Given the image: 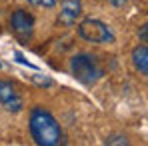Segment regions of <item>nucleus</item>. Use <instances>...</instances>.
<instances>
[{"instance_id": "nucleus-1", "label": "nucleus", "mask_w": 148, "mask_h": 146, "mask_svg": "<svg viewBox=\"0 0 148 146\" xmlns=\"http://www.w3.org/2000/svg\"><path fill=\"white\" fill-rule=\"evenodd\" d=\"M28 126H30V134H32L34 142L40 146H56L64 138L58 120L42 106H34L30 110V124Z\"/></svg>"}, {"instance_id": "nucleus-2", "label": "nucleus", "mask_w": 148, "mask_h": 146, "mask_svg": "<svg viewBox=\"0 0 148 146\" xmlns=\"http://www.w3.org/2000/svg\"><path fill=\"white\" fill-rule=\"evenodd\" d=\"M70 72L78 82H82L86 86L96 84L102 78V74H104L98 58L88 54V52H78V54H74L70 58Z\"/></svg>"}, {"instance_id": "nucleus-3", "label": "nucleus", "mask_w": 148, "mask_h": 146, "mask_svg": "<svg viewBox=\"0 0 148 146\" xmlns=\"http://www.w3.org/2000/svg\"><path fill=\"white\" fill-rule=\"evenodd\" d=\"M78 36L92 44H112L116 40L112 28L98 18H84L78 24Z\"/></svg>"}, {"instance_id": "nucleus-4", "label": "nucleus", "mask_w": 148, "mask_h": 146, "mask_svg": "<svg viewBox=\"0 0 148 146\" xmlns=\"http://www.w3.org/2000/svg\"><path fill=\"white\" fill-rule=\"evenodd\" d=\"M0 104L8 112H20L24 108V100L20 96L18 88L10 80H0Z\"/></svg>"}, {"instance_id": "nucleus-5", "label": "nucleus", "mask_w": 148, "mask_h": 146, "mask_svg": "<svg viewBox=\"0 0 148 146\" xmlns=\"http://www.w3.org/2000/svg\"><path fill=\"white\" fill-rule=\"evenodd\" d=\"M10 28L12 32L20 38V40H28L34 32V16L28 12V10H14L12 16H10Z\"/></svg>"}, {"instance_id": "nucleus-6", "label": "nucleus", "mask_w": 148, "mask_h": 146, "mask_svg": "<svg viewBox=\"0 0 148 146\" xmlns=\"http://www.w3.org/2000/svg\"><path fill=\"white\" fill-rule=\"evenodd\" d=\"M82 14V2L80 0H64L58 12V24L60 26H72Z\"/></svg>"}, {"instance_id": "nucleus-7", "label": "nucleus", "mask_w": 148, "mask_h": 146, "mask_svg": "<svg viewBox=\"0 0 148 146\" xmlns=\"http://www.w3.org/2000/svg\"><path fill=\"white\" fill-rule=\"evenodd\" d=\"M132 66H134L136 72L142 74V76L148 74V48H146V44L136 46V48L132 50Z\"/></svg>"}, {"instance_id": "nucleus-8", "label": "nucleus", "mask_w": 148, "mask_h": 146, "mask_svg": "<svg viewBox=\"0 0 148 146\" xmlns=\"http://www.w3.org/2000/svg\"><path fill=\"white\" fill-rule=\"evenodd\" d=\"M28 4L40 6V8H52V6L56 4V0H28Z\"/></svg>"}, {"instance_id": "nucleus-9", "label": "nucleus", "mask_w": 148, "mask_h": 146, "mask_svg": "<svg viewBox=\"0 0 148 146\" xmlns=\"http://www.w3.org/2000/svg\"><path fill=\"white\" fill-rule=\"evenodd\" d=\"M106 144H128V140L124 136H112V138H106Z\"/></svg>"}, {"instance_id": "nucleus-10", "label": "nucleus", "mask_w": 148, "mask_h": 146, "mask_svg": "<svg viewBox=\"0 0 148 146\" xmlns=\"http://www.w3.org/2000/svg\"><path fill=\"white\" fill-rule=\"evenodd\" d=\"M138 36H140V42H146L148 40V26L142 24V30L138 32Z\"/></svg>"}, {"instance_id": "nucleus-11", "label": "nucleus", "mask_w": 148, "mask_h": 146, "mask_svg": "<svg viewBox=\"0 0 148 146\" xmlns=\"http://www.w3.org/2000/svg\"><path fill=\"white\" fill-rule=\"evenodd\" d=\"M108 2H110L112 6H116V8H120V6H124L128 0H108Z\"/></svg>"}]
</instances>
